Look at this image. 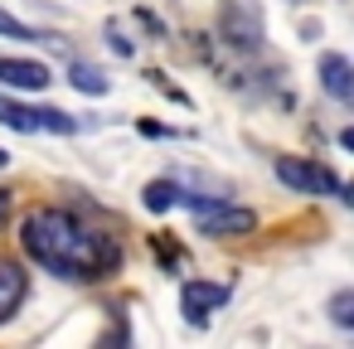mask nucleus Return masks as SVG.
<instances>
[{
  "instance_id": "7ed1b4c3",
  "label": "nucleus",
  "mask_w": 354,
  "mask_h": 349,
  "mask_svg": "<svg viewBox=\"0 0 354 349\" xmlns=\"http://www.w3.org/2000/svg\"><path fill=\"white\" fill-rule=\"evenodd\" d=\"M277 180L291 185L296 194H335L349 204V189L339 185V175L330 165H315V160H301V155H277Z\"/></svg>"
},
{
  "instance_id": "1a4fd4ad",
  "label": "nucleus",
  "mask_w": 354,
  "mask_h": 349,
  "mask_svg": "<svg viewBox=\"0 0 354 349\" xmlns=\"http://www.w3.org/2000/svg\"><path fill=\"white\" fill-rule=\"evenodd\" d=\"M25 296H30V281H25V272L15 267V262H0V325H6L20 305H25Z\"/></svg>"
},
{
  "instance_id": "39448f33",
  "label": "nucleus",
  "mask_w": 354,
  "mask_h": 349,
  "mask_svg": "<svg viewBox=\"0 0 354 349\" xmlns=\"http://www.w3.org/2000/svg\"><path fill=\"white\" fill-rule=\"evenodd\" d=\"M218 30H223V39L233 49L252 54L262 44V15H257L252 0H223V6H218Z\"/></svg>"
},
{
  "instance_id": "20e7f679",
  "label": "nucleus",
  "mask_w": 354,
  "mask_h": 349,
  "mask_svg": "<svg viewBox=\"0 0 354 349\" xmlns=\"http://www.w3.org/2000/svg\"><path fill=\"white\" fill-rule=\"evenodd\" d=\"M0 126L25 131V136H35V131L73 136V131H78V122H73L68 112H59V107H25V102H10V97H0Z\"/></svg>"
},
{
  "instance_id": "dca6fc26",
  "label": "nucleus",
  "mask_w": 354,
  "mask_h": 349,
  "mask_svg": "<svg viewBox=\"0 0 354 349\" xmlns=\"http://www.w3.org/2000/svg\"><path fill=\"white\" fill-rule=\"evenodd\" d=\"M6 165H10V151H0V170H6Z\"/></svg>"
},
{
  "instance_id": "2eb2a0df",
  "label": "nucleus",
  "mask_w": 354,
  "mask_h": 349,
  "mask_svg": "<svg viewBox=\"0 0 354 349\" xmlns=\"http://www.w3.org/2000/svg\"><path fill=\"white\" fill-rule=\"evenodd\" d=\"M6 218H10V194L0 189V228H6Z\"/></svg>"
},
{
  "instance_id": "9d476101",
  "label": "nucleus",
  "mask_w": 354,
  "mask_h": 349,
  "mask_svg": "<svg viewBox=\"0 0 354 349\" xmlns=\"http://www.w3.org/2000/svg\"><path fill=\"white\" fill-rule=\"evenodd\" d=\"M141 204H146L151 214H170V209L180 204V185H170V180H151V185L141 189Z\"/></svg>"
},
{
  "instance_id": "f257e3e1",
  "label": "nucleus",
  "mask_w": 354,
  "mask_h": 349,
  "mask_svg": "<svg viewBox=\"0 0 354 349\" xmlns=\"http://www.w3.org/2000/svg\"><path fill=\"white\" fill-rule=\"evenodd\" d=\"M25 252L64 281H102L122 267V243L68 209H30L20 223Z\"/></svg>"
},
{
  "instance_id": "f8f14e48",
  "label": "nucleus",
  "mask_w": 354,
  "mask_h": 349,
  "mask_svg": "<svg viewBox=\"0 0 354 349\" xmlns=\"http://www.w3.org/2000/svg\"><path fill=\"white\" fill-rule=\"evenodd\" d=\"M0 39H25V44H39L44 35H39V30H30L25 20H15L10 10H0Z\"/></svg>"
},
{
  "instance_id": "0eeeda50",
  "label": "nucleus",
  "mask_w": 354,
  "mask_h": 349,
  "mask_svg": "<svg viewBox=\"0 0 354 349\" xmlns=\"http://www.w3.org/2000/svg\"><path fill=\"white\" fill-rule=\"evenodd\" d=\"M0 83L20 88V93H39L54 83V73H49V64H35V59H0Z\"/></svg>"
},
{
  "instance_id": "423d86ee",
  "label": "nucleus",
  "mask_w": 354,
  "mask_h": 349,
  "mask_svg": "<svg viewBox=\"0 0 354 349\" xmlns=\"http://www.w3.org/2000/svg\"><path fill=\"white\" fill-rule=\"evenodd\" d=\"M223 301H228V286H214V281H185V291H180V310L189 325H204L209 310H218Z\"/></svg>"
},
{
  "instance_id": "4468645a",
  "label": "nucleus",
  "mask_w": 354,
  "mask_h": 349,
  "mask_svg": "<svg viewBox=\"0 0 354 349\" xmlns=\"http://www.w3.org/2000/svg\"><path fill=\"white\" fill-rule=\"evenodd\" d=\"M112 49H117V54H122V59H127V54H131V39H127V35H117V30H112Z\"/></svg>"
},
{
  "instance_id": "9b49d317",
  "label": "nucleus",
  "mask_w": 354,
  "mask_h": 349,
  "mask_svg": "<svg viewBox=\"0 0 354 349\" xmlns=\"http://www.w3.org/2000/svg\"><path fill=\"white\" fill-rule=\"evenodd\" d=\"M73 88L88 93V97H102L112 83H107V73H102L97 64H73Z\"/></svg>"
},
{
  "instance_id": "f03ea898",
  "label": "nucleus",
  "mask_w": 354,
  "mask_h": 349,
  "mask_svg": "<svg viewBox=\"0 0 354 349\" xmlns=\"http://www.w3.org/2000/svg\"><path fill=\"white\" fill-rule=\"evenodd\" d=\"M180 204L194 214L199 233L204 238H243L257 228V214L243 209V204H228V199H199V194H180Z\"/></svg>"
},
{
  "instance_id": "6e6552de",
  "label": "nucleus",
  "mask_w": 354,
  "mask_h": 349,
  "mask_svg": "<svg viewBox=\"0 0 354 349\" xmlns=\"http://www.w3.org/2000/svg\"><path fill=\"white\" fill-rule=\"evenodd\" d=\"M320 88L335 97V102H349L354 97V68L344 54H325L320 59Z\"/></svg>"
},
{
  "instance_id": "ddd939ff",
  "label": "nucleus",
  "mask_w": 354,
  "mask_h": 349,
  "mask_svg": "<svg viewBox=\"0 0 354 349\" xmlns=\"http://www.w3.org/2000/svg\"><path fill=\"white\" fill-rule=\"evenodd\" d=\"M330 320H335L339 330H354V291H335V301H330Z\"/></svg>"
}]
</instances>
